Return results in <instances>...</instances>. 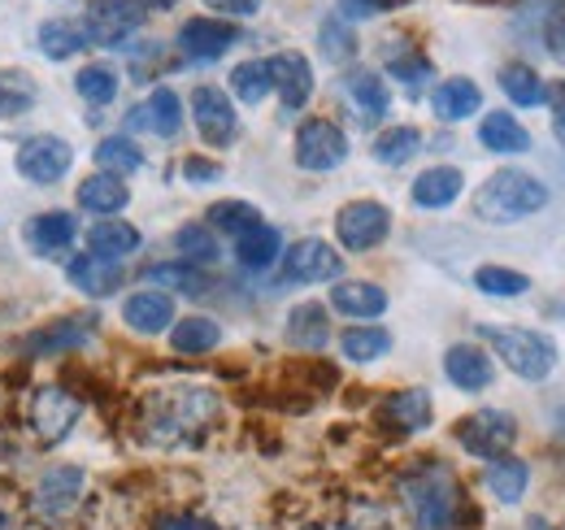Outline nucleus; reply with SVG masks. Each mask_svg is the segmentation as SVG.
<instances>
[{
  "label": "nucleus",
  "mask_w": 565,
  "mask_h": 530,
  "mask_svg": "<svg viewBox=\"0 0 565 530\" xmlns=\"http://www.w3.org/2000/svg\"><path fill=\"white\" fill-rule=\"evenodd\" d=\"M266 66H270L275 92L282 96V109L287 114L305 109L309 96H313V66H309V57H300V53H275Z\"/></svg>",
  "instance_id": "nucleus-15"
},
{
  "label": "nucleus",
  "mask_w": 565,
  "mask_h": 530,
  "mask_svg": "<svg viewBox=\"0 0 565 530\" xmlns=\"http://www.w3.org/2000/svg\"><path fill=\"white\" fill-rule=\"evenodd\" d=\"M13 166H18V174H22L26 183L49 188V183H57V179L71 174L74 148L62 139V135H31V139H22Z\"/></svg>",
  "instance_id": "nucleus-8"
},
{
  "label": "nucleus",
  "mask_w": 565,
  "mask_h": 530,
  "mask_svg": "<svg viewBox=\"0 0 565 530\" xmlns=\"http://www.w3.org/2000/svg\"><path fill=\"white\" fill-rule=\"evenodd\" d=\"M96 166L100 174H114V179H127L143 166V152L127 139V135H105L96 144Z\"/></svg>",
  "instance_id": "nucleus-33"
},
{
  "label": "nucleus",
  "mask_w": 565,
  "mask_h": 530,
  "mask_svg": "<svg viewBox=\"0 0 565 530\" xmlns=\"http://www.w3.org/2000/svg\"><path fill=\"white\" fill-rule=\"evenodd\" d=\"M513 439H518V422H513L504 409H479V413L461 417V426H457V444H461L470 457H479V462L509 457Z\"/></svg>",
  "instance_id": "nucleus-7"
},
{
  "label": "nucleus",
  "mask_w": 565,
  "mask_h": 530,
  "mask_svg": "<svg viewBox=\"0 0 565 530\" xmlns=\"http://www.w3.org/2000/svg\"><path fill=\"white\" fill-rule=\"evenodd\" d=\"M392 231V213L379 204V200H353L335 213V240L349 248V253H370L387 240Z\"/></svg>",
  "instance_id": "nucleus-10"
},
{
  "label": "nucleus",
  "mask_w": 565,
  "mask_h": 530,
  "mask_svg": "<svg viewBox=\"0 0 565 530\" xmlns=\"http://www.w3.org/2000/svg\"><path fill=\"white\" fill-rule=\"evenodd\" d=\"M479 339L492 343V352L518 374V379H548L553 365H557V343L548 335L531 331V327H479Z\"/></svg>",
  "instance_id": "nucleus-4"
},
{
  "label": "nucleus",
  "mask_w": 565,
  "mask_h": 530,
  "mask_svg": "<svg viewBox=\"0 0 565 530\" xmlns=\"http://www.w3.org/2000/svg\"><path fill=\"white\" fill-rule=\"evenodd\" d=\"M87 248L100 253V257H114V262H127L136 248H140V231L122 218H105L87 231Z\"/></svg>",
  "instance_id": "nucleus-27"
},
{
  "label": "nucleus",
  "mask_w": 565,
  "mask_h": 530,
  "mask_svg": "<svg viewBox=\"0 0 565 530\" xmlns=\"http://www.w3.org/2000/svg\"><path fill=\"white\" fill-rule=\"evenodd\" d=\"M526 483H531V469L518 457H495L488 465V491H492L500 505H518L526 496Z\"/></svg>",
  "instance_id": "nucleus-32"
},
{
  "label": "nucleus",
  "mask_w": 565,
  "mask_h": 530,
  "mask_svg": "<svg viewBox=\"0 0 565 530\" xmlns=\"http://www.w3.org/2000/svg\"><path fill=\"white\" fill-rule=\"evenodd\" d=\"M78 422V400L62 388H40L31 400V426L40 431V439L62 444L71 435V426Z\"/></svg>",
  "instance_id": "nucleus-14"
},
{
  "label": "nucleus",
  "mask_w": 565,
  "mask_h": 530,
  "mask_svg": "<svg viewBox=\"0 0 565 530\" xmlns=\"http://www.w3.org/2000/svg\"><path fill=\"white\" fill-rule=\"evenodd\" d=\"M83 487H87V474L78 465H53V469H44L40 483L31 487V513L44 527H66L74 518V509L83 505Z\"/></svg>",
  "instance_id": "nucleus-5"
},
{
  "label": "nucleus",
  "mask_w": 565,
  "mask_h": 530,
  "mask_svg": "<svg viewBox=\"0 0 565 530\" xmlns=\"http://www.w3.org/2000/svg\"><path fill=\"white\" fill-rule=\"evenodd\" d=\"M327 339H331V322H327V309L322 305L309 300V305H296L287 314V343L318 352V348H327Z\"/></svg>",
  "instance_id": "nucleus-31"
},
{
  "label": "nucleus",
  "mask_w": 565,
  "mask_h": 530,
  "mask_svg": "<svg viewBox=\"0 0 565 530\" xmlns=\"http://www.w3.org/2000/svg\"><path fill=\"white\" fill-rule=\"evenodd\" d=\"M401 500L414 530H470V505L457 483V474L439 462L414 465L401 478Z\"/></svg>",
  "instance_id": "nucleus-1"
},
{
  "label": "nucleus",
  "mask_w": 565,
  "mask_h": 530,
  "mask_svg": "<svg viewBox=\"0 0 565 530\" xmlns=\"http://www.w3.org/2000/svg\"><path fill=\"white\" fill-rule=\"evenodd\" d=\"M500 92H504L518 109H535V105H544V78H540L531 66H522V62H509V66L500 70Z\"/></svg>",
  "instance_id": "nucleus-34"
},
{
  "label": "nucleus",
  "mask_w": 565,
  "mask_h": 530,
  "mask_svg": "<svg viewBox=\"0 0 565 530\" xmlns=\"http://www.w3.org/2000/svg\"><path fill=\"white\" fill-rule=\"evenodd\" d=\"M479 144L488 152H526L531 148V131L513 114L495 109V114H483V123H479Z\"/></svg>",
  "instance_id": "nucleus-30"
},
{
  "label": "nucleus",
  "mask_w": 565,
  "mask_h": 530,
  "mask_svg": "<svg viewBox=\"0 0 565 530\" xmlns=\"http://www.w3.org/2000/svg\"><path fill=\"white\" fill-rule=\"evenodd\" d=\"M40 100V87L22 70H0V118H22Z\"/></svg>",
  "instance_id": "nucleus-35"
},
{
  "label": "nucleus",
  "mask_w": 565,
  "mask_h": 530,
  "mask_svg": "<svg viewBox=\"0 0 565 530\" xmlns=\"http://www.w3.org/2000/svg\"><path fill=\"white\" fill-rule=\"evenodd\" d=\"M461 188H466V179H461L457 166H430V170H423L414 179V204H423V209H448L452 200L461 197Z\"/></svg>",
  "instance_id": "nucleus-25"
},
{
  "label": "nucleus",
  "mask_w": 565,
  "mask_h": 530,
  "mask_svg": "<svg viewBox=\"0 0 565 530\" xmlns=\"http://www.w3.org/2000/svg\"><path fill=\"white\" fill-rule=\"evenodd\" d=\"M217 413V396L205 388H161L148 396L143 409V426H148V439L161 444V448H179L188 439H196Z\"/></svg>",
  "instance_id": "nucleus-2"
},
{
  "label": "nucleus",
  "mask_w": 565,
  "mask_h": 530,
  "mask_svg": "<svg viewBox=\"0 0 565 530\" xmlns=\"http://www.w3.org/2000/svg\"><path fill=\"white\" fill-rule=\"evenodd\" d=\"M548 204V188L535 179V174H522V170H495L492 179L479 188L475 197V213L492 226H509V222H522L531 213H540Z\"/></svg>",
  "instance_id": "nucleus-3"
},
{
  "label": "nucleus",
  "mask_w": 565,
  "mask_h": 530,
  "mask_svg": "<svg viewBox=\"0 0 565 530\" xmlns=\"http://www.w3.org/2000/svg\"><path fill=\"white\" fill-rule=\"evenodd\" d=\"M131 127L157 135V139H174L183 131V100L174 96V87H152L148 100L131 109Z\"/></svg>",
  "instance_id": "nucleus-16"
},
{
  "label": "nucleus",
  "mask_w": 565,
  "mask_h": 530,
  "mask_svg": "<svg viewBox=\"0 0 565 530\" xmlns=\"http://www.w3.org/2000/svg\"><path fill=\"white\" fill-rule=\"evenodd\" d=\"M127 200H131L127 183L114 179V174H92V179L78 183V204H83L87 213H96V218H114V213H122Z\"/></svg>",
  "instance_id": "nucleus-28"
},
{
  "label": "nucleus",
  "mask_w": 565,
  "mask_h": 530,
  "mask_svg": "<svg viewBox=\"0 0 565 530\" xmlns=\"http://www.w3.org/2000/svg\"><path fill=\"white\" fill-rule=\"evenodd\" d=\"M74 92L87 100V105H109L118 96V74L109 66H83L74 74Z\"/></svg>",
  "instance_id": "nucleus-45"
},
{
  "label": "nucleus",
  "mask_w": 565,
  "mask_h": 530,
  "mask_svg": "<svg viewBox=\"0 0 565 530\" xmlns=\"http://www.w3.org/2000/svg\"><path fill=\"white\" fill-rule=\"evenodd\" d=\"M430 109H435L439 123H466L470 114L483 109V92H479V83H470V78H444V83L430 92Z\"/></svg>",
  "instance_id": "nucleus-24"
},
{
  "label": "nucleus",
  "mask_w": 565,
  "mask_h": 530,
  "mask_svg": "<svg viewBox=\"0 0 565 530\" xmlns=\"http://www.w3.org/2000/svg\"><path fill=\"white\" fill-rule=\"evenodd\" d=\"M344 161H349V135L340 131L335 123L309 118V123L296 131V166H300V170L327 174V170H340Z\"/></svg>",
  "instance_id": "nucleus-9"
},
{
  "label": "nucleus",
  "mask_w": 565,
  "mask_h": 530,
  "mask_svg": "<svg viewBox=\"0 0 565 530\" xmlns=\"http://www.w3.org/2000/svg\"><path fill=\"white\" fill-rule=\"evenodd\" d=\"M475 287H479L483 296L509 300V296H526V292H531V278L518 274V269H504V265H479V269H475Z\"/></svg>",
  "instance_id": "nucleus-42"
},
{
  "label": "nucleus",
  "mask_w": 565,
  "mask_h": 530,
  "mask_svg": "<svg viewBox=\"0 0 565 530\" xmlns=\"http://www.w3.org/2000/svg\"><path fill=\"white\" fill-rule=\"evenodd\" d=\"M340 352L349 361H356V365H370V361H379V357L392 352V335L383 331V327H353V331H344V339H340Z\"/></svg>",
  "instance_id": "nucleus-37"
},
{
  "label": "nucleus",
  "mask_w": 565,
  "mask_h": 530,
  "mask_svg": "<svg viewBox=\"0 0 565 530\" xmlns=\"http://www.w3.org/2000/svg\"><path fill=\"white\" fill-rule=\"evenodd\" d=\"M140 4H148V9H174L179 0H140Z\"/></svg>",
  "instance_id": "nucleus-54"
},
{
  "label": "nucleus",
  "mask_w": 565,
  "mask_h": 530,
  "mask_svg": "<svg viewBox=\"0 0 565 530\" xmlns=\"http://www.w3.org/2000/svg\"><path fill=\"white\" fill-rule=\"evenodd\" d=\"M279 257H282V235L270 222L235 235V262L244 265V269H270Z\"/></svg>",
  "instance_id": "nucleus-26"
},
{
  "label": "nucleus",
  "mask_w": 565,
  "mask_h": 530,
  "mask_svg": "<svg viewBox=\"0 0 565 530\" xmlns=\"http://www.w3.org/2000/svg\"><path fill=\"white\" fill-rule=\"evenodd\" d=\"M66 278L71 287H78L83 296H114L127 278V262H114V257H100V253H83L66 265Z\"/></svg>",
  "instance_id": "nucleus-17"
},
{
  "label": "nucleus",
  "mask_w": 565,
  "mask_h": 530,
  "mask_svg": "<svg viewBox=\"0 0 565 530\" xmlns=\"http://www.w3.org/2000/svg\"><path fill=\"white\" fill-rule=\"evenodd\" d=\"M353 13H383V0H353Z\"/></svg>",
  "instance_id": "nucleus-53"
},
{
  "label": "nucleus",
  "mask_w": 565,
  "mask_h": 530,
  "mask_svg": "<svg viewBox=\"0 0 565 530\" xmlns=\"http://www.w3.org/2000/svg\"><path fill=\"white\" fill-rule=\"evenodd\" d=\"M444 374H448V383L461 388V392H483V388H492L495 365L483 348H475V343H452V348L444 352Z\"/></svg>",
  "instance_id": "nucleus-18"
},
{
  "label": "nucleus",
  "mask_w": 565,
  "mask_h": 530,
  "mask_svg": "<svg viewBox=\"0 0 565 530\" xmlns=\"http://www.w3.org/2000/svg\"><path fill=\"white\" fill-rule=\"evenodd\" d=\"M344 92H349V100L356 105V118L365 127H374V123H383L392 114V92L374 70H349L344 74Z\"/></svg>",
  "instance_id": "nucleus-20"
},
{
  "label": "nucleus",
  "mask_w": 565,
  "mask_h": 530,
  "mask_svg": "<svg viewBox=\"0 0 565 530\" xmlns=\"http://www.w3.org/2000/svg\"><path fill=\"white\" fill-rule=\"evenodd\" d=\"M239 44V26L226 18H192L179 26V53L188 62H217Z\"/></svg>",
  "instance_id": "nucleus-11"
},
{
  "label": "nucleus",
  "mask_w": 565,
  "mask_h": 530,
  "mask_svg": "<svg viewBox=\"0 0 565 530\" xmlns=\"http://www.w3.org/2000/svg\"><path fill=\"white\" fill-rule=\"evenodd\" d=\"M143 26V4L140 0H87L83 9V40L100 44V49H122L136 31Z\"/></svg>",
  "instance_id": "nucleus-6"
},
{
  "label": "nucleus",
  "mask_w": 565,
  "mask_h": 530,
  "mask_svg": "<svg viewBox=\"0 0 565 530\" xmlns=\"http://www.w3.org/2000/svg\"><path fill=\"white\" fill-rule=\"evenodd\" d=\"M205 4L217 9L226 22H231V18H257V13H262V0H205Z\"/></svg>",
  "instance_id": "nucleus-51"
},
{
  "label": "nucleus",
  "mask_w": 565,
  "mask_h": 530,
  "mask_svg": "<svg viewBox=\"0 0 565 530\" xmlns=\"http://www.w3.org/2000/svg\"><path fill=\"white\" fill-rule=\"evenodd\" d=\"M331 309H340L344 318H356V322H370L387 309V292L365 278H340L331 287Z\"/></svg>",
  "instance_id": "nucleus-22"
},
{
  "label": "nucleus",
  "mask_w": 565,
  "mask_h": 530,
  "mask_svg": "<svg viewBox=\"0 0 565 530\" xmlns=\"http://www.w3.org/2000/svg\"><path fill=\"white\" fill-rule=\"evenodd\" d=\"M143 278H148L152 287H174V292H183V296H201V292H210V278H205V269H201V265H188V262L152 265Z\"/></svg>",
  "instance_id": "nucleus-36"
},
{
  "label": "nucleus",
  "mask_w": 565,
  "mask_h": 530,
  "mask_svg": "<svg viewBox=\"0 0 565 530\" xmlns=\"http://www.w3.org/2000/svg\"><path fill=\"white\" fill-rule=\"evenodd\" d=\"M544 100L553 109V135L565 144V78H557L553 87H544Z\"/></svg>",
  "instance_id": "nucleus-50"
},
{
  "label": "nucleus",
  "mask_w": 565,
  "mask_h": 530,
  "mask_svg": "<svg viewBox=\"0 0 565 530\" xmlns=\"http://www.w3.org/2000/svg\"><path fill=\"white\" fill-rule=\"evenodd\" d=\"M387 74H392V78H401L409 92H418L426 78H430V62H426L423 53H392Z\"/></svg>",
  "instance_id": "nucleus-47"
},
{
  "label": "nucleus",
  "mask_w": 565,
  "mask_h": 530,
  "mask_svg": "<svg viewBox=\"0 0 565 530\" xmlns=\"http://www.w3.org/2000/svg\"><path fill=\"white\" fill-rule=\"evenodd\" d=\"M231 92H235L244 105H262V100L275 92L270 66H266V62H239V66L231 70Z\"/></svg>",
  "instance_id": "nucleus-40"
},
{
  "label": "nucleus",
  "mask_w": 565,
  "mask_h": 530,
  "mask_svg": "<svg viewBox=\"0 0 565 530\" xmlns=\"http://www.w3.org/2000/svg\"><path fill=\"white\" fill-rule=\"evenodd\" d=\"M74 240H78V218H74L71 209L35 213L31 226H26V244H31L40 257H57V253H66Z\"/></svg>",
  "instance_id": "nucleus-19"
},
{
  "label": "nucleus",
  "mask_w": 565,
  "mask_h": 530,
  "mask_svg": "<svg viewBox=\"0 0 565 530\" xmlns=\"http://www.w3.org/2000/svg\"><path fill=\"white\" fill-rule=\"evenodd\" d=\"M183 179L196 183V188H205V183H217V179H222V166H217V161H205V157H188V161H183Z\"/></svg>",
  "instance_id": "nucleus-48"
},
{
  "label": "nucleus",
  "mask_w": 565,
  "mask_h": 530,
  "mask_svg": "<svg viewBox=\"0 0 565 530\" xmlns=\"http://www.w3.org/2000/svg\"><path fill=\"white\" fill-rule=\"evenodd\" d=\"M356 53V40L353 31L340 22V18H331V22H322V57L327 62H335V66H344L349 57Z\"/></svg>",
  "instance_id": "nucleus-46"
},
{
  "label": "nucleus",
  "mask_w": 565,
  "mask_h": 530,
  "mask_svg": "<svg viewBox=\"0 0 565 530\" xmlns=\"http://www.w3.org/2000/svg\"><path fill=\"white\" fill-rule=\"evenodd\" d=\"M418 144H423V135L414 127H387L374 139V161L379 166H405V161H414Z\"/></svg>",
  "instance_id": "nucleus-41"
},
{
  "label": "nucleus",
  "mask_w": 565,
  "mask_h": 530,
  "mask_svg": "<svg viewBox=\"0 0 565 530\" xmlns=\"http://www.w3.org/2000/svg\"><path fill=\"white\" fill-rule=\"evenodd\" d=\"M92 335H96L92 318H66V322H57V327H49V331H35L22 348H26L31 357H53V352H66V348H83Z\"/></svg>",
  "instance_id": "nucleus-29"
},
{
  "label": "nucleus",
  "mask_w": 565,
  "mask_h": 530,
  "mask_svg": "<svg viewBox=\"0 0 565 530\" xmlns=\"http://www.w3.org/2000/svg\"><path fill=\"white\" fill-rule=\"evenodd\" d=\"M170 343H174V352H210L222 343V327L213 322V318H183V322H174L170 327Z\"/></svg>",
  "instance_id": "nucleus-38"
},
{
  "label": "nucleus",
  "mask_w": 565,
  "mask_h": 530,
  "mask_svg": "<svg viewBox=\"0 0 565 530\" xmlns=\"http://www.w3.org/2000/svg\"><path fill=\"white\" fill-rule=\"evenodd\" d=\"M122 322L136 335L170 331V322H174V300H170L166 292H157V287L136 292V296H127V305H122Z\"/></svg>",
  "instance_id": "nucleus-21"
},
{
  "label": "nucleus",
  "mask_w": 565,
  "mask_h": 530,
  "mask_svg": "<svg viewBox=\"0 0 565 530\" xmlns=\"http://www.w3.org/2000/svg\"><path fill=\"white\" fill-rule=\"evenodd\" d=\"M344 274V257L327 240H300L282 253V278L287 283H331Z\"/></svg>",
  "instance_id": "nucleus-12"
},
{
  "label": "nucleus",
  "mask_w": 565,
  "mask_h": 530,
  "mask_svg": "<svg viewBox=\"0 0 565 530\" xmlns=\"http://www.w3.org/2000/svg\"><path fill=\"white\" fill-rule=\"evenodd\" d=\"M430 396H426L423 388H405V392H392V396L383 400V409H379V417H383V426H392V431H405V435H418L430 426Z\"/></svg>",
  "instance_id": "nucleus-23"
},
{
  "label": "nucleus",
  "mask_w": 565,
  "mask_h": 530,
  "mask_svg": "<svg viewBox=\"0 0 565 530\" xmlns=\"http://www.w3.org/2000/svg\"><path fill=\"white\" fill-rule=\"evenodd\" d=\"M544 40H548V53L565 66V9H553L548 22H544Z\"/></svg>",
  "instance_id": "nucleus-49"
},
{
  "label": "nucleus",
  "mask_w": 565,
  "mask_h": 530,
  "mask_svg": "<svg viewBox=\"0 0 565 530\" xmlns=\"http://www.w3.org/2000/svg\"><path fill=\"white\" fill-rule=\"evenodd\" d=\"M83 44H87V40H83L78 22L53 18V22H44V26H40V53H44L49 62H66V57H74Z\"/></svg>",
  "instance_id": "nucleus-39"
},
{
  "label": "nucleus",
  "mask_w": 565,
  "mask_h": 530,
  "mask_svg": "<svg viewBox=\"0 0 565 530\" xmlns=\"http://www.w3.org/2000/svg\"><path fill=\"white\" fill-rule=\"evenodd\" d=\"M210 226L213 231H226V235H244L253 226H262V209L248 204V200H222L210 209Z\"/></svg>",
  "instance_id": "nucleus-43"
},
{
  "label": "nucleus",
  "mask_w": 565,
  "mask_h": 530,
  "mask_svg": "<svg viewBox=\"0 0 565 530\" xmlns=\"http://www.w3.org/2000/svg\"><path fill=\"white\" fill-rule=\"evenodd\" d=\"M161 530H217V527L205 522V518H174V522H166Z\"/></svg>",
  "instance_id": "nucleus-52"
},
{
  "label": "nucleus",
  "mask_w": 565,
  "mask_h": 530,
  "mask_svg": "<svg viewBox=\"0 0 565 530\" xmlns=\"http://www.w3.org/2000/svg\"><path fill=\"white\" fill-rule=\"evenodd\" d=\"M174 244H179V253H183V262L188 265H213L222 257V248H217V240H213V231L205 222H192V226H183L179 235H174Z\"/></svg>",
  "instance_id": "nucleus-44"
},
{
  "label": "nucleus",
  "mask_w": 565,
  "mask_h": 530,
  "mask_svg": "<svg viewBox=\"0 0 565 530\" xmlns=\"http://www.w3.org/2000/svg\"><path fill=\"white\" fill-rule=\"evenodd\" d=\"M192 118H196V131H201V139H205V144H213V148H226V144L235 139V127H239L231 96H226L222 87H210V83L192 92Z\"/></svg>",
  "instance_id": "nucleus-13"
}]
</instances>
